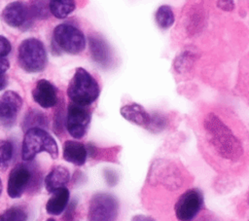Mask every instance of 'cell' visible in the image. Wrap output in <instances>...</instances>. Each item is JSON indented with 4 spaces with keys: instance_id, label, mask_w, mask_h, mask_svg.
<instances>
[{
    "instance_id": "6da1fadb",
    "label": "cell",
    "mask_w": 249,
    "mask_h": 221,
    "mask_svg": "<svg viewBox=\"0 0 249 221\" xmlns=\"http://www.w3.org/2000/svg\"><path fill=\"white\" fill-rule=\"evenodd\" d=\"M198 138L205 161L218 172H237L249 158V135L230 111L210 108L198 123Z\"/></svg>"
},
{
    "instance_id": "7a4b0ae2",
    "label": "cell",
    "mask_w": 249,
    "mask_h": 221,
    "mask_svg": "<svg viewBox=\"0 0 249 221\" xmlns=\"http://www.w3.org/2000/svg\"><path fill=\"white\" fill-rule=\"evenodd\" d=\"M187 182L184 168L176 163L156 160L152 163L147 176V185L160 188L167 193L179 192Z\"/></svg>"
},
{
    "instance_id": "3957f363",
    "label": "cell",
    "mask_w": 249,
    "mask_h": 221,
    "mask_svg": "<svg viewBox=\"0 0 249 221\" xmlns=\"http://www.w3.org/2000/svg\"><path fill=\"white\" fill-rule=\"evenodd\" d=\"M100 88L96 79L86 69H76L67 88V95L73 103L89 106L99 96Z\"/></svg>"
},
{
    "instance_id": "277c9868",
    "label": "cell",
    "mask_w": 249,
    "mask_h": 221,
    "mask_svg": "<svg viewBox=\"0 0 249 221\" xmlns=\"http://www.w3.org/2000/svg\"><path fill=\"white\" fill-rule=\"evenodd\" d=\"M41 152H47L52 159H56L58 147L54 138L42 128L28 129L22 141V160L31 161Z\"/></svg>"
},
{
    "instance_id": "5b68a950",
    "label": "cell",
    "mask_w": 249,
    "mask_h": 221,
    "mask_svg": "<svg viewBox=\"0 0 249 221\" xmlns=\"http://www.w3.org/2000/svg\"><path fill=\"white\" fill-rule=\"evenodd\" d=\"M48 56L44 44L36 38L23 40L18 52V61L19 66L26 72L36 73L45 69Z\"/></svg>"
},
{
    "instance_id": "8992f818",
    "label": "cell",
    "mask_w": 249,
    "mask_h": 221,
    "mask_svg": "<svg viewBox=\"0 0 249 221\" xmlns=\"http://www.w3.org/2000/svg\"><path fill=\"white\" fill-rule=\"evenodd\" d=\"M39 172L26 164L20 163L12 168L8 178L7 193L12 199H18L28 189L40 188Z\"/></svg>"
},
{
    "instance_id": "52a82bcc",
    "label": "cell",
    "mask_w": 249,
    "mask_h": 221,
    "mask_svg": "<svg viewBox=\"0 0 249 221\" xmlns=\"http://www.w3.org/2000/svg\"><path fill=\"white\" fill-rule=\"evenodd\" d=\"M53 39L55 46L67 54L77 55L86 48V37L84 33L70 23H61L55 26Z\"/></svg>"
},
{
    "instance_id": "ba28073f",
    "label": "cell",
    "mask_w": 249,
    "mask_h": 221,
    "mask_svg": "<svg viewBox=\"0 0 249 221\" xmlns=\"http://www.w3.org/2000/svg\"><path fill=\"white\" fill-rule=\"evenodd\" d=\"M119 208V201L114 195L96 193L89 201L88 221H116Z\"/></svg>"
},
{
    "instance_id": "9c48e42d",
    "label": "cell",
    "mask_w": 249,
    "mask_h": 221,
    "mask_svg": "<svg viewBox=\"0 0 249 221\" xmlns=\"http://www.w3.org/2000/svg\"><path fill=\"white\" fill-rule=\"evenodd\" d=\"M204 198L198 188H189L184 191L174 203V213L178 221H193L202 210Z\"/></svg>"
},
{
    "instance_id": "30bf717a",
    "label": "cell",
    "mask_w": 249,
    "mask_h": 221,
    "mask_svg": "<svg viewBox=\"0 0 249 221\" xmlns=\"http://www.w3.org/2000/svg\"><path fill=\"white\" fill-rule=\"evenodd\" d=\"M90 117V111L88 106H82L73 102L70 103L66 116V129L69 134L76 139L84 137L87 133Z\"/></svg>"
},
{
    "instance_id": "8fae6325",
    "label": "cell",
    "mask_w": 249,
    "mask_h": 221,
    "mask_svg": "<svg viewBox=\"0 0 249 221\" xmlns=\"http://www.w3.org/2000/svg\"><path fill=\"white\" fill-rule=\"evenodd\" d=\"M21 106L22 99L18 93L5 92L0 99V125L6 129L13 127Z\"/></svg>"
},
{
    "instance_id": "7c38bea8",
    "label": "cell",
    "mask_w": 249,
    "mask_h": 221,
    "mask_svg": "<svg viewBox=\"0 0 249 221\" xmlns=\"http://www.w3.org/2000/svg\"><path fill=\"white\" fill-rule=\"evenodd\" d=\"M30 17L28 6L20 1H15L8 4L3 12L2 18L4 21L12 27L23 26Z\"/></svg>"
},
{
    "instance_id": "4fadbf2b",
    "label": "cell",
    "mask_w": 249,
    "mask_h": 221,
    "mask_svg": "<svg viewBox=\"0 0 249 221\" xmlns=\"http://www.w3.org/2000/svg\"><path fill=\"white\" fill-rule=\"evenodd\" d=\"M32 97L41 107L51 108L57 103V90L50 81L41 79L32 91Z\"/></svg>"
},
{
    "instance_id": "5bb4252c",
    "label": "cell",
    "mask_w": 249,
    "mask_h": 221,
    "mask_svg": "<svg viewBox=\"0 0 249 221\" xmlns=\"http://www.w3.org/2000/svg\"><path fill=\"white\" fill-rule=\"evenodd\" d=\"M89 51L92 59L103 67L112 63V53L106 41L99 36H90L89 38Z\"/></svg>"
},
{
    "instance_id": "9a60e30c",
    "label": "cell",
    "mask_w": 249,
    "mask_h": 221,
    "mask_svg": "<svg viewBox=\"0 0 249 221\" xmlns=\"http://www.w3.org/2000/svg\"><path fill=\"white\" fill-rule=\"evenodd\" d=\"M120 113L126 121L145 129H147L151 120V114L142 105L134 102L121 107Z\"/></svg>"
},
{
    "instance_id": "2e32d148",
    "label": "cell",
    "mask_w": 249,
    "mask_h": 221,
    "mask_svg": "<svg viewBox=\"0 0 249 221\" xmlns=\"http://www.w3.org/2000/svg\"><path fill=\"white\" fill-rule=\"evenodd\" d=\"M88 158L87 146L79 141L66 140L63 144V159L75 166H83Z\"/></svg>"
},
{
    "instance_id": "e0dca14e",
    "label": "cell",
    "mask_w": 249,
    "mask_h": 221,
    "mask_svg": "<svg viewBox=\"0 0 249 221\" xmlns=\"http://www.w3.org/2000/svg\"><path fill=\"white\" fill-rule=\"evenodd\" d=\"M70 173L63 166H56L47 174L45 178V187L49 193H53L55 190L65 187L69 182Z\"/></svg>"
},
{
    "instance_id": "ac0fdd59",
    "label": "cell",
    "mask_w": 249,
    "mask_h": 221,
    "mask_svg": "<svg viewBox=\"0 0 249 221\" xmlns=\"http://www.w3.org/2000/svg\"><path fill=\"white\" fill-rule=\"evenodd\" d=\"M70 193L66 187L59 188L53 193L46 204V210L51 215H59L67 207Z\"/></svg>"
},
{
    "instance_id": "d6986e66",
    "label": "cell",
    "mask_w": 249,
    "mask_h": 221,
    "mask_svg": "<svg viewBox=\"0 0 249 221\" xmlns=\"http://www.w3.org/2000/svg\"><path fill=\"white\" fill-rule=\"evenodd\" d=\"M75 0H49V8L53 16L64 18L75 10Z\"/></svg>"
},
{
    "instance_id": "ffe728a7",
    "label": "cell",
    "mask_w": 249,
    "mask_h": 221,
    "mask_svg": "<svg viewBox=\"0 0 249 221\" xmlns=\"http://www.w3.org/2000/svg\"><path fill=\"white\" fill-rule=\"evenodd\" d=\"M155 20L160 29L165 30L170 28L175 21V16L172 9L167 5L160 6L156 11Z\"/></svg>"
},
{
    "instance_id": "44dd1931",
    "label": "cell",
    "mask_w": 249,
    "mask_h": 221,
    "mask_svg": "<svg viewBox=\"0 0 249 221\" xmlns=\"http://www.w3.org/2000/svg\"><path fill=\"white\" fill-rule=\"evenodd\" d=\"M27 212L20 205H13L0 214V221H26Z\"/></svg>"
},
{
    "instance_id": "7402d4cb",
    "label": "cell",
    "mask_w": 249,
    "mask_h": 221,
    "mask_svg": "<svg viewBox=\"0 0 249 221\" xmlns=\"http://www.w3.org/2000/svg\"><path fill=\"white\" fill-rule=\"evenodd\" d=\"M13 157V144L8 140H0V170L5 171Z\"/></svg>"
},
{
    "instance_id": "603a6c76",
    "label": "cell",
    "mask_w": 249,
    "mask_h": 221,
    "mask_svg": "<svg viewBox=\"0 0 249 221\" xmlns=\"http://www.w3.org/2000/svg\"><path fill=\"white\" fill-rule=\"evenodd\" d=\"M46 119L42 112L37 110H31L25 117L24 124L28 129L31 128H41L42 126H45Z\"/></svg>"
},
{
    "instance_id": "cb8c5ba5",
    "label": "cell",
    "mask_w": 249,
    "mask_h": 221,
    "mask_svg": "<svg viewBox=\"0 0 249 221\" xmlns=\"http://www.w3.org/2000/svg\"><path fill=\"white\" fill-rule=\"evenodd\" d=\"M166 125L167 119L165 118L164 115H161L160 113H153L151 114V120L147 127V129L153 132H158L162 130L166 127Z\"/></svg>"
},
{
    "instance_id": "d4e9b609",
    "label": "cell",
    "mask_w": 249,
    "mask_h": 221,
    "mask_svg": "<svg viewBox=\"0 0 249 221\" xmlns=\"http://www.w3.org/2000/svg\"><path fill=\"white\" fill-rule=\"evenodd\" d=\"M12 50V46L10 41L5 37L0 35V58L5 57L10 54Z\"/></svg>"
},
{
    "instance_id": "484cf974",
    "label": "cell",
    "mask_w": 249,
    "mask_h": 221,
    "mask_svg": "<svg viewBox=\"0 0 249 221\" xmlns=\"http://www.w3.org/2000/svg\"><path fill=\"white\" fill-rule=\"evenodd\" d=\"M217 7L225 12H231L234 9L233 0H217Z\"/></svg>"
},
{
    "instance_id": "4316f807",
    "label": "cell",
    "mask_w": 249,
    "mask_h": 221,
    "mask_svg": "<svg viewBox=\"0 0 249 221\" xmlns=\"http://www.w3.org/2000/svg\"><path fill=\"white\" fill-rule=\"evenodd\" d=\"M193 221H217V219L213 213L204 212L201 215H199L196 220Z\"/></svg>"
},
{
    "instance_id": "83f0119b",
    "label": "cell",
    "mask_w": 249,
    "mask_h": 221,
    "mask_svg": "<svg viewBox=\"0 0 249 221\" xmlns=\"http://www.w3.org/2000/svg\"><path fill=\"white\" fill-rule=\"evenodd\" d=\"M105 177H106L108 184H110V185H115L118 182V176L112 170H108L105 173Z\"/></svg>"
},
{
    "instance_id": "f1b7e54d",
    "label": "cell",
    "mask_w": 249,
    "mask_h": 221,
    "mask_svg": "<svg viewBox=\"0 0 249 221\" xmlns=\"http://www.w3.org/2000/svg\"><path fill=\"white\" fill-rule=\"evenodd\" d=\"M130 221H156L154 217L151 215H144V214H136L133 215L130 219Z\"/></svg>"
},
{
    "instance_id": "f546056e",
    "label": "cell",
    "mask_w": 249,
    "mask_h": 221,
    "mask_svg": "<svg viewBox=\"0 0 249 221\" xmlns=\"http://www.w3.org/2000/svg\"><path fill=\"white\" fill-rule=\"evenodd\" d=\"M74 210H75V204L71 203L69 207L66 210L64 221H73V216H74Z\"/></svg>"
},
{
    "instance_id": "4dcf8cb0",
    "label": "cell",
    "mask_w": 249,
    "mask_h": 221,
    "mask_svg": "<svg viewBox=\"0 0 249 221\" xmlns=\"http://www.w3.org/2000/svg\"><path fill=\"white\" fill-rule=\"evenodd\" d=\"M6 71L3 70L2 68H0V91H2L3 89L6 88L7 84H8V80H7V76H6Z\"/></svg>"
},
{
    "instance_id": "1f68e13d",
    "label": "cell",
    "mask_w": 249,
    "mask_h": 221,
    "mask_svg": "<svg viewBox=\"0 0 249 221\" xmlns=\"http://www.w3.org/2000/svg\"><path fill=\"white\" fill-rule=\"evenodd\" d=\"M243 84L245 86V91L247 92V94L249 95V69L247 70V72L245 73V77L243 80Z\"/></svg>"
},
{
    "instance_id": "d6a6232c",
    "label": "cell",
    "mask_w": 249,
    "mask_h": 221,
    "mask_svg": "<svg viewBox=\"0 0 249 221\" xmlns=\"http://www.w3.org/2000/svg\"><path fill=\"white\" fill-rule=\"evenodd\" d=\"M1 193H2V181L0 179V195H1Z\"/></svg>"
},
{
    "instance_id": "836d02e7",
    "label": "cell",
    "mask_w": 249,
    "mask_h": 221,
    "mask_svg": "<svg viewBox=\"0 0 249 221\" xmlns=\"http://www.w3.org/2000/svg\"><path fill=\"white\" fill-rule=\"evenodd\" d=\"M46 221H55L54 219H53V218H49V219H47Z\"/></svg>"
},
{
    "instance_id": "e575fe53",
    "label": "cell",
    "mask_w": 249,
    "mask_h": 221,
    "mask_svg": "<svg viewBox=\"0 0 249 221\" xmlns=\"http://www.w3.org/2000/svg\"><path fill=\"white\" fill-rule=\"evenodd\" d=\"M247 203L249 204V195H248V198H247Z\"/></svg>"
},
{
    "instance_id": "d590c367",
    "label": "cell",
    "mask_w": 249,
    "mask_h": 221,
    "mask_svg": "<svg viewBox=\"0 0 249 221\" xmlns=\"http://www.w3.org/2000/svg\"><path fill=\"white\" fill-rule=\"evenodd\" d=\"M248 221H249V220H248Z\"/></svg>"
}]
</instances>
